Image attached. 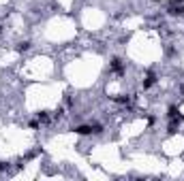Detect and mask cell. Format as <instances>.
<instances>
[{"instance_id":"7a4b0ae2","label":"cell","mask_w":184,"mask_h":181,"mask_svg":"<svg viewBox=\"0 0 184 181\" xmlns=\"http://www.w3.org/2000/svg\"><path fill=\"white\" fill-rule=\"evenodd\" d=\"M75 132H77V134H92L94 130H92V126H77Z\"/></svg>"},{"instance_id":"ba28073f","label":"cell","mask_w":184,"mask_h":181,"mask_svg":"<svg viewBox=\"0 0 184 181\" xmlns=\"http://www.w3.org/2000/svg\"><path fill=\"white\" fill-rule=\"evenodd\" d=\"M116 102H128V96H118Z\"/></svg>"},{"instance_id":"5b68a950","label":"cell","mask_w":184,"mask_h":181,"mask_svg":"<svg viewBox=\"0 0 184 181\" xmlns=\"http://www.w3.org/2000/svg\"><path fill=\"white\" fill-rule=\"evenodd\" d=\"M167 115H169L171 119H176V117H180V115H178V109H176V107H169V111H167Z\"/></svg>"},{"instance_id":"9c48e42d","label":"cell","mask_w":184,"mask_h":181,"mask_svg":"<svg viewBox=\"0 0 184 181\" xmlns=\"http://www.w3.org/2000/svg\"><path fill=\"white\" fill-rule=\"evenodd\" d=\"M176 2H182V0H176Z\"/></svg>"},{"instance_id":"3957f363","label":"cell","mask_w":184,"mask_h":181,"mask_svg":"<svg viewBox=\"0 0 184 181\" xmlns=\"http://www.w3.org/2000/svg\"><path fill=\"white\" fill-rule=\"evenodd\" d=\"M169 13H171V15H184V7H182V5L171 7V9H169Z\"/></svg>"},{"instance_id":"8992f818","label":"cell","mask_w":184,"mask_h":181,"mask_svg":"<svg viewBox=\"0 0 184 181\" xmlns=\"http://www.w3.org/2000/svg\"><path fill=\"white\" fill-rule=\"evenodd\" d=\"M28 47H30V43H28V41H24V43H19V45H17V51H26Z\"/></svg>"},{"instance_id":"277c9868","label":"cell","mask_w":184,"mask_h":181,"mask_svg":"<svg viewBox=\"0 0 184 181\" xmlns=\"http://www.w3.org/2000/svg\"><path fill=\"white\" fill-rule=\"evenodd\" d=\"M111 68H113V71H116V73H122V62H120V60L116 58V60H113V62H111Z\"/></svg>"},{"instance_id":"52a82bcc","label":"cell","mask_w":184,"mask_h":181,"mask_svg":"<svg viewBox=\"0 0 184 181\" xmlns=\"http://www.w3.org/2000/svg\"><path fill=\"white\" fill-rule=\"evenodd\" d=\"M39 122H47V113H39Z\"/></svg>"},{"instance_id":"6da1fadb","label":"cell","mask_w":184,"mask_h":181,"mask_svg":"<svg viewBox=\"0 0 184 181\" xmlns=\"http://www.w3.org/2000/svg\"><path fill=\"white\" fill-rule=\"evenodd\" d=\"M156 83V77L152 75V73H148V77H146V81H144V89H148V87H152Z\"/></svg>"}]
</instances>
